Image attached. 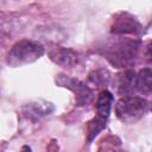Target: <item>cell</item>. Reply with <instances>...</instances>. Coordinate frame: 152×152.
I'll list each match as a JSON object with an SVG mask.
<instances>
[{"label":"cell","mask_w":152,"mask_h":152,"mask_svg":"<svg viewBox=\"0 0 152 152\" xmlns=\"http://www.w3.org/2000/svg\"><path fill=\"white\" fill-rule=\"evenodd\" d=\"M56 82L58 86L68 88L69 90H71L75 94V99H76V103L77 106H84L88 104L93 97H94V91L83 82H81L80 80L76 78H71L66 75H57L56 77Z\"/></svg>","instance_id":"4"},{"label":"cell","mask_w":152,"mask_h":152,"mask_svg":"<svg viewBox=\"0 0 152 152\" xmlns=\"http://www.w3.org/2000/svg\"><path fill=\"white\" fill-rule=\"evenodd\" d=\"M49 57L53 63L65 69H70L78 63V53L68 48L53 49L49 52Z\"/></svg>","instance_id":"6"},{"label":"cell","mask_w":152,"mask_h":152,"mask_svg":"<svg viewBox=\"0 0 152 152\" xmlns=\"http://www.w3.org/2000/svg\"><path fill=\"white\" fill-rule=\"evenodd\" d=\"M44 53V48L40 43L28 39L17 42L6 56V63L11 66H21L33 63Z\"/></svg>","instance_id":"2"},{"label":"cell","mask_w":152,"mask_h":152,"mask_svg":"<svg viewBox=\"0 0 152 152\" xmlns=\"http://www.w3.org/2000/svg\"><path fill=\"white\" fill-rule=\"evenodd\" d=\"M141 25L135 17L127 12H121L115 15L110 32L113 34H135L140 31Z\"/></svg>","instance_id":"5"},{"label":"cell","mask_w":152,"mask_h":152,"mask_svg":"<svg viewBox=\"0 0 152 152\" xmlns=\"http://www.w3.org/2000/svg\"><path fill=\"white\" fill-rule=\"evenodd\" d=\"M133 90H135V74L127 70L119 77V93L122 95H131Z\"/></svg>","instance_id":"10"},{"label":"cell","mask_w":152,"mask_h":152,"mask_svg":"<svg viewBox=\"0 0 152 152\" xmlns=\"http://www.w3.org/2000/svg\"><path fill=\"white\" fill-rule=\"evenodd\" d=\"M135 90L141 94L152 93V70L148 68L141 69L135 75Z\"/></svg>","instance_id":"8"},{"label":"cell","mask_w":152,"mask_h":152,"mask_svg":"<svg viewBox=\"0 0 152 152\" xmlns=\"http://www.w3.org/2000/svg\"><path fill=\"white\" fill-rule=\"evenodd\" d=\"M109 80H110V74L107 69H97L89 74V81L96 88L107 86L109 83Z\"/></svg>","instance_id":"11"},{"label":"cell","mask_w":152,"mask_h":152,"mask_svg":"<svg viewBox=\"0 0 152 152\" xmlns=\"http://www.w3.org/2000/svg\"><path fill=\"white\" fill-rule=\"evenodd\" d=\"M140 43L133 38H121L103 48V56L115 68H124L129 64L138 53Z\"/></svg>","instance_id":"1"},{"label":"cell","mask_w":152,"mask_h":152,"mask_svg":"<svg viewBox=\"0 0 152 152\" xmlns=\"http://www.w3.org/2000/svg\"><path fill=\"white\" fill-rule=\"evenodd\" d=\"M145 55H146V57H147V59H148V61H152V40L147 44Z\"/></svg>","instance_id":"13"},{"label":"cell","mask_w":152,"mask_h":152,"mask_svg":"<svg viewBox=\"0 0 152 152\" xmlns=\"http://www.w3.org/2000/svg\"><path fill=\"white\" fill-rule=\"evenodd\" d=\"M23 112L25 116L28 119H39L45 115H49L53 112V104L46 101H33L30 103H26L23 107Z\"/></svg>","instance_id":"7"},{"label":"cell","mask_w":152,"mask_h":152,"mask_svg":"<svg viewBox=\"0 0 152 152\" xmlns=\"http://www.w3.org/2000/svg\"><path fill=\"white\" fill-rule=\"evenodd\" d=\"M147 107L148 103L145 99L126 95L118 101L115 106V113L120 121L132 124L142 118L147 110Z\"/></svg>","instance_id":"3"},{"label":"cell","mask_w":152,"mask_h":152,"mask_svg":"<svg viewBox=\"0 0 152 152\" xmlns=\"http://www.w3.org/2000/svg\"><path fill=\"white\" fill-rule=\"evenodd\" d=\"M106 127V119L97 115L88 124V141L90 142Z\"/></svg>","instance_id":"12"},{"label":"cell","mask_w":152,"mask_h":152,"mask_svg":"<svg viewBox=\"0 0 152 152\" xmlns=\"http://www.w3.org/2000/svg\"><path fill=\"white\" fill-rule=\"evenodd\" d=\"M112 103H113V95L108 90H102L97 97V101H96L97 115L107 119L109 116V113H110Z\"/></svg>","instance_id":"9"}]
</instances>
